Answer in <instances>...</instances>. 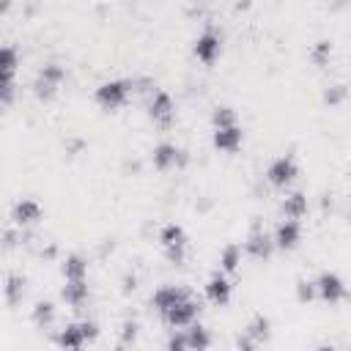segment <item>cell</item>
<instances>
[{"label": "cell", "instance_id": "obj_10", "mask_svg": "<svg viewBox=\"0 0 351 351\" xmlns=\"http://www.w3.org/2000/svg\"><path fill=\"white\" fill-rule=\"evenodd\" d=\"M203 296L206 302H211L214 307H225L230 299H233V282L228 274H222L219 269L214 274H208L206 285H203Z\"/></svg>", "mask_w": 351, "mask_h": 351}, {"label": "cell", "instance_id": "obj_26", "mask_svg": "<svg viewBox=\"0 0 351 351\" xmlns=\"http://www.w3.org/2000/svg\"><path fill=\"white\" fill-rule=\"evenodd\" d=\"M233 123H239V115H236L233 107L219 104V107L211 110V129H225V126H233Z\"/></svg>", "mask_w": 351, "mask_h": 351}, {"label": "cell", "instance_id": "obj_31", "mask_svg": "<svg viewBox=\"0 0 351 351\" xmlns=\"http://www.w3.org/2000/svg\"><path fill=\"white\" fill-rule=\"evenodd\" d=\"M296 299H299L302 304L315 299V288H313V280H299V282H296Z\"/></svg>", "mask_w": 351, "mask_h": 351}, {"label": "cell", "instance_id": "obj_32", "mask_svg": "<svg viewBox=\"0 0 351 351\" xmlns=\"http://www.w3.org/2000/svg\"><path fill=\"white\" fill-rule=\"evenodd\" d=\"M343 99H346V85H343V82L329 85L326 93H324V101H326V104H340Z\"/></svg>", "mask_w": 351, "mask_h": 351}, {"label": "cell", "instance_id": "obj_34", "mask_svg": "<svg viewBox=\"0 0 351 351\" xmlns=\"http://www.w3.org/2000/svg\"><path fill=\"white\" fill-rule=\"evenodd\" d=\"M8 8H11V3H0V14H5Z\"/></svg>", "mask_w": 351, "mask_h": 351}, {"label": "cell", "instance_id": "obj_28", "mask_svg": "<svg viewBox=\"0 0 351 351\" xmlns=\"http://www.w3.org/2000/svg\"><path fill=\"white\" fill-rule=\"evenodd\" d=\"M137 335H140V324H137V321H123L121 329H118V340H121V346H134Z\"/></svg>", "mask_w": 351, "mask_h": 351}, {"label": "cell", "instance_id": "obj_2", "mask_svg": "<svg viewBox=\"0 0 351 351\" xmlns=\"http://www.w3.org/2000/svg\"><path fill=\"white\" fill-rule=\"evenodd\" d=\"M96 337H99V324L93 318H80V321H71V324H66V326L58 329L55 346L60 351H82Z\"/></svg>", "mask_w": 351, "mask_h": 351}, {"label": "cell", "instance_id": "obj_9", "mask_svg": "<svg viewBox=\"0 0 351 351\" xmlns=\"http://www.w3.org/2000/svg\"><path fill=\"white\" fill-rule=\"evenodd\" d=\"M148 118L156 126H162V129L173 126V121H176V101H173V96L167 90H154L151 93V99H148Z\"/></svg>", "mask_w": 351, "mask_h": 351}, {"label": "cell", "instance_id": "obj_25", "mask_svg": "<svg viewBox=\"0 0 351 351\" xmlns=\"http://www.w3.org/2000/svg\"><path fill=\"white\" fill-rule=\"evenodd\" d=\"M19 69V52L11 44H0V74L5 77H16Z\"/></svg>", "mask_w": 351, "mask_h": 351}, {"label": "cell", "instance_id": "obj_33", "mask_svg": "<svg viewBox=\"0 0 351 351\" xmlns=\"http://www.w3.org/2000/svg\"><path fill=\"white\" fill-rule=\"evenodd\" d=\"M236 348H239V351H258V346H255V343H252V340H250L244 332L236 337Z\"/></svg>", "mask_w": 351, "mask_h": 351}, {"label": "cell", "instance_id": "obj_20", "mask_svg": "<svg viewBox=\"0 0 351 351\" xmlns=\"http://www.w3.org/2000/svg\"><path fill=\"white\" fill-rule=\"evenodd\" d=\"M244 335L255 343V346H263V343H269V337H271V321H269V315H263V313H255L250 321H247V326H244Z\"/></svg>", "mask_w": 351, "mask_h": 351}, {"label": "cell", "instance_id": "obj_35", "mask_svg": "<svg viewBox=\"0 0 351 351\" xmlns=\"http://www.w3.org/2000/svg\"><path fill=\"white\" fill-rule=\"evenodd\" d=\"M315 351H335V346H318Z\"/></svg>", "mask_w": 351, "mask_h": 351}, {"label": "cell", "instance_id": "obj_14", "mask_svg": "<svg viewBox=\"0 0 351 351\" xmlns=\"http://www.w3.org/2000/svg\"><path fill=\"white\" fill-rule=\"evenodd\" d=\"M244 255H250L252 261H269L271 252H274V241H271V233H266L263 228H252L244 247H241Z\"/></svg>", "mask_w": 351, "mask_h": 351}, {"label": "cell", "instance_id": "obj_4", "mask_svg": "<svg viewBox=\"0 0 351 351\" xmlns=\"http://www.w3.org/2000/svg\"><path fill=\"white\" fill-rule=\"evenodd\" d=\"M66 82V69L60 63H44L38 71H36V80H33V93L38 101H52L60 88Z\"/></svg>", "mask_w": 351, "mask_h": 351}, {"label": "cell", "instance_id": "obj_22", "mask_svg": "<svg viewBox=\"0 0 351 351\" xmlns=\"http://www.w3.org/2000/svg\"><path fill=\"white\" fill-rule=\"evenodd\" d=\"M184 337H186V351H208L211 348V332L200 321L189 324L184 329Z\"/></svg>", "mask_w": 351, "mask_h": 351}, {"label": "cell", "instance_id": "obj_30", "mask_svg": "<svg viewBox=\"0 0 351 351\" xmlns=\"http://www.w3.org/2000/svg\"><path fill=\"white\" fill-rule=\"evenodd\" d=\"M165 351H186V337H184V329H173L167 343H165Z\"/></svg>", "mask_w": 351, "mask_h": 351}, {"label": "cell", "instance_id": "obj_29", "mask_svg": "<svg viewBox=\"0 0 351 351\" xmlns=\"http://www.w3.org/2000/svg\"><path fill=\"white\" fill-rule=\"evenodd\" d=\"M329 55H332V44H329V41H318V44L313 47V52H310L313 63H318V66H326V63H329Z\"/></svg>", "mask_w": 351, "mask_h": 351}, {"label": "cell", "instance_id": "obj_27", "mask_svg": "<svg viewBox=\"0 0 351 351\" xmlns=\"http://www.w3.org/2000/svg\"><path fill=\"white\" fill-rule=\"evenodd\" d=\"M14 99H16V77L0 74V107L14 104Z\"/></svg>", "mask_w": 351, "mask_h": 351}, {"label": "cell", "instance_id": "obj_6", "mask_svg": "<svg viewBox=\"0 0 351 351\" xmlns=\"http://www.w3.org/2000/svg\"><path fill=\"white\" fill-rule=\"evenodd\" d=\"M299 178V162L293 154H282V156H274L266 167V181L269 186L274 189H288L293 181Z\"/></svg>", "mask_w": 351, "mask_h": 351}, {"label": "cell", "instance_id": "obj_13", "mask_svg": "<svg viewBox=\"0 0 351 351\" xmlns=\"http://www.w3.org/2000/svg\"><path fill=\"white\" fill-rule=\"evenodd\" d=\"M271 241H274V250H282V252H291L302 244V222L296 219H280L274 233H271Z\"/></svg>", "mask_w": 351, "mask_h": 351}, {"label": "cell", "instance_id": "obj_1", "mask_svg": "<svg viewBox=\"0 0 351 351\" xmlns=\"http://www.w3.org/2000/svg\"><path fill=\"white\" fill-rule=\"evenodd\" d=\"M134 93V82L126 77H115V80H104L93 88V104L104 112H118L121 107L129 104Z\"/></svg>", "mask_w": 351, "mask_h": 351}, {"label": "cell", "instance_id": "obj_5", "mask_svg": "<svg viewBox=\"0 0 351 351\" xmlns=\"http://www.w3.org/2000/svg\"><path fill=\"white\" fill-rule=\"evenodd\" d=\"M192 55H195L203 66L217 63L219 55H222V33H219L217 27L206 25V27L195 36V41H192Z\"/></svg>", "mask_w": 351, "mask_h": 351}, {"label": "cell", "instance_id": "obj_7", "mask_svg": "<svg viewBox=\"0 0 351 351\" xmlns=\"http://www.w3.org/2000/svg\"><path fill=\"white\" fill-rule=\"evenodd\" d=\"M200 310H203V307H200V302L189 293L186 299H181L178 304H173L167 313H162L159 318L170 326V332H173V329H186L189 324H195V321L200 318Z\"/></svg>", "mask_w": 351, "mask_h": 351}, {"label": "cell", "instance_id": "obj_17", "mask_svg": "<svg viewBox=\"0 0 351 351\" xmlns=\"http://www.w3.org/2000/svg\"><path fill=\"white\" fill-rule=\"evenodd\" d=\"M60 299H63L71 310H82V304L90 299V285H88V280H63Z\"/></svg>", "mask_w": 351, "mask_h": 351}, {"label": "cell", "instance_id": "obj_16", "mask_svg": "<svg viewBox=\"0 0 351 351\" xmlns=\"http://www.w3.org/2000/svg\"><path fill=\"white\" fill-rule=\"evenodd\" d=\"M211 145L222 154H236L244 145L241 123H233V126H225V129H211Z\"/></svg>", "mask_w": 351, "mask_h": 351}, {"label": "cell", "instance_id": "obj_18", "mask_svg": "<svg viewBox=\"0 0 351 351\" xmlns=\"http://www.w3.org/2000/svg\"><path fill=\"white\" fill-rule=\"evenodd\" d=\"M25 293H27V277L19 274V271L5 274V280H3V299H5V304H8V307L22 304Z\"/></svg>", "mask_w": 351, "mask_h": 351}, {"label": "cell", "instance_id": "obj_12", "mask_svg": "<svg viewBox=\"0 0 351 351\" xmlns=\"http://www.w3.org/2000/svg\"><path fill=\"white\" fill-rule=\"evenodd\" d=\"M184 151L176 145V143H156L154 145V151H151V165L159 170V173H167V170H173V167H181L184 165Z\"/></svg>", "mask_w": 351, "mask_h": 351}, {"label": "cell", "instance_id": "obj_21", "mask_svg": "<svg viewBox=\"0 0 351 351\" xmlns=\"http://www.w3.org/2000/svg\"><path fill=\"white\" fill-rule=\"evenodd\" d=\"M63 280H88V258L82 252H69L60 263Z\"/></svg>", "mask_w": 351, "mask_h": 351}, {"label": "cell", "instance_id": "obj_24", "mask_svg": "<svg viewBox=\"0 0 351 351\" xmlns=\"http://www.w3.org/2000/svg\"><path fill=\"white\" fill-rule=\"evenodd\" d=\"M241 255H244V252H241V244H233V241L225 244V247L219 250V271L228 274V277L236 274L239 266H241Z\"/></svg>", "mask_w": 351, "mask_h": 351}, {"label": "cell", "instance_id": "obj_23", "mask_svg": "<svg viewBox=\"0 0 351 351\" xmlns=\"http://www.w3.org/2000/svg\"><path fill=\"white\" fill-rule=\"evenodd\" d=\"M30 321H33V326H38V329H49V326L58 321L55 304H52L49 299H38V302L30 307Z\"/></svg>", "mask_w": 351, "mask_h": 351}, {"label": "cell", "instance_id": "obj_19", "mask_svg": "<svg viewBox=\"0 0 351 351\" xmlns=\"http://www.w3.org/2000/svg\"><path fill=\"white\" fill-rule=\"evenodd\" d=\"M280 208H282V217H285V219L302 222V219L307 217V211H310V203H307V195L296 189V192H288V195L282 197Z\"/></svg>", "mask_w": 351, "mask_h": 351}, {"label": "cell", "instance_id": "obj_8", "mask_svg": "<svg viewBox=\"0 0 351 351\" xmlns=\"http://www.w3.org/2000/svg\"><path fill=\"white\" fill-rule=\"evenodd\" d=\"M313 288H315V299L324 304H337L346 299V282L337 271H321L313 280Z\"/></svg>", "mask_w": 351, "mask_h": 351}, {"label": "cell", "instance_id": "obj_3", "mask_svg": "<svg viewBox=\"0 0 351 351\" xmlns=\"http://www.w3.org/2000/svg\"><path fill=\"white\" fill-rule=\"evenodd\" d=\"M159 247H162V255L173 263V266H181L186 261V250H189V236L184 230V225L178 222H165L159 228Z\"/></svg>", "mask_w": 351, "mask_h": 351}, {"label": "cell", "instance_id": "obj_15", "mask_svg": "<svg viewBox=\"0 0 351 351\" xmlns=\"http://www.w3.org/2000/svg\"><path fill=\"white\" fill-rule=\"evenodd\" d=\"M192 291L186 288V285H173V282H165V285H159L154 293H151V307L162 315V313H167L173 304H178L181 299H186Z\"/></svg>", "mask_w": 351, "mask_h": 351}, {"label": "cell", "instance_id": "obj_11", "mask_svg": "<svg viewBox=\"0 0 351 351\" xmlns=\"http://www.w3.org/2000/svg\"><path fill=\"white\" fill-rule=\"evenodd\" d=\"M44 219V208H41V203L36 200V197H19L14 206H11V222L16 225V228H33V225H38Z\"/></svg>", "mask_w": 351, "mask_h": 351}]
</instances>
